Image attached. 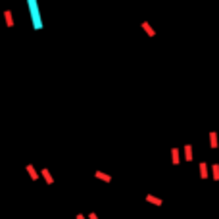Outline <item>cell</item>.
I'll use <instances>...</instances> for the list:
<instances>
[{
    "mask_svg": "<svg viewBox=\"0 0 219 219\" xmlns=\"http://www.w3.org/2000/svg\"><path fill=\"white\" fill-rule=\"evenodd\" d=\"M94 177H98V179H102V181H106V183L112 181V177L106 175V173H102V171H94Z\"/></svg>",
    "mask_w": 219,
    "mask_h": 219,
    "instance_id": "cell-1",
    "label": "cell"
},
{
    "mask_svg": "<svg viewBox=\"0 0 219 219\" xmlns=\"http://www.w3.org/2000/svg\"><path fill=\"white\" fill-rule=\"evenodd\" d=\"M185 158H187V161L192 160V146L187 144V148H185Z\"/></svg>",
    "mask_w": 219,
    "mask_h": 219,
    "instance_id": "cell-2",
    "label": "cell"
},
{
    "mask_svg": "<svg viewBox=\"0 0 219 219\" xmlns=\"http://www.w3.org/2000/svg\"><path fill=\"white\" fill-rule=\"evenodd\" d=\"M43 175H44V179H46L48 185H52V183H54V179H52V175L48 173V169H43Z\"/></svg>",
    "mask_w": 219,
    "mask_h": 219,
    "instance_id": "cell-3",
    "label": "cell"
},
{
    "mask_svg": "<svg viewBox=\"0 0 219 219\" xmlns=\"http://www.w3.org/2000/svg\"><path fill=\"white\" fill-rule=\"evenodd\" d=\"M200 173H202V179H206V177H208V165H206V163H202V165H200Z\"/></svg>",
    "mask_w": 219,
    "mask_h": 219,
    "instance_id": "cell-4",
    "label": "cell"
},
{
    "mask_svg": "<svg viewBox=\"0 0 219 219\" xmlns=\"http://www.w3.org/2000/svg\"><path fill=\"white\" fill-rule=\"evenodd\" d=\"M146 200H148V202H152V204H156V206H161V200H160V198H154V196H148V198H146Z\"/></svg>",
    "mask_w": 219,
    "mask_h": 219,
    "instance_id": "cell-5",
    "label": "cell"
},
{
    "mask_svg": "<svg viewBox=\"0 0 219 219\" xmlns=\"http://www.w3.org/2000/svg\"><path fill=\"white\" fill-rule=\"evenodd\" d=\"M27 171H29V175H31L33 177V179H37V171H35V167H33V165H27Z\"/></svg>",
    "mask_w": 219,
    "mask_h": 219,
    "instance_id": "cell-6",
    "label": "cell"
},
{
    "mask_svg": "<svg viewBox=\"0 0 219 219\" xmlns=\"http://www.w3.org/2000/svg\"><path fill=\"white\" fill-rule=\"evenodd\" d=\"M211 171H214V179L219 181V165H211Z\"/></svg>",
    "mask_w": 219,
    "mask_h": 219,
    "instance_id": "cell-7",
    "label": "cell"
},
{
    "mask_svg": "<svg viewBox=\"0 0 219 219\" xmlns=\"http://www.w3.org/2000/svg\"><path fill=\"white\" fill-rule=\"evenodd\" d=\"M209 139H211V148H217V137H215V133H211V137H209Z\"/></svg>",
    "mask_w": 219,
    "mask_h": 219,
    "instance_id": "cell-8",
    "label": "cell"
},
{
    "mask_svg": "<svg viewBox=\"0 0 219 219\" xmlns=\"http://www.w3.org/2000/svg\"><path fill=\"white\" fill-rule=\"evenodd\" d=\"M173 163H179V152L173 148Z\"/></svg>",
    "mask_w": 219,
    "mask_h": 219,
    "instance_id": "cell-9",
    "label": "cell"
},
{
    "mask_svg": "<svg viewBox=\"0 0 219 219\" xmlns=\"http://www.w3.org/2000/svg\"><path fill=\"white\" fill-rule=\"evenodd\" d=\"M89 219H98V217H96V214H91V215H89Z\"/></svg>",
    "mask_w": 219,
    "mask_h": 219,
    "instance_id": "cell-10",
    "label": "cell"
},
{
    "mask_svg": "<svg viewBox=\"0 0 219 219\" xmlns=\"http://www.w3.org/2000/svg\"><path fill=\"white\" fill-rule=\"evenodd\" d=\"M77 219H85V217H83V215H77Z\"/></svg>",
    "mask_w": 219,
    "mask_h": 219,
    "instance_id": "cell-11",
    "label": "cell"
}]
</instances>
